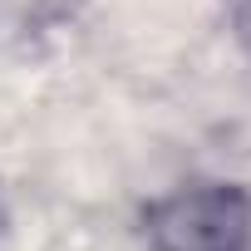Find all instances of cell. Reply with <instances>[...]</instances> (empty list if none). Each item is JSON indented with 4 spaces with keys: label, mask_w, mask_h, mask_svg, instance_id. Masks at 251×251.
I'll use <instances>...</instances> for the list:
<instances>
[{
    "label": "cell",
    "mask_w": 251,
    "mask_h": 251,
    "mask_svg": "<svg viewBox=\"0 0 251 251\" xmlns=\"http://www.w3.org/2000/svg\"><path fill=\"white\" fill-rule=\"evenodd\" d=\"M153 251H251V197L231 182H192L148 212Z\"/></svg>",
    "instance_id": "6da1fadb"
}]
</instances>
